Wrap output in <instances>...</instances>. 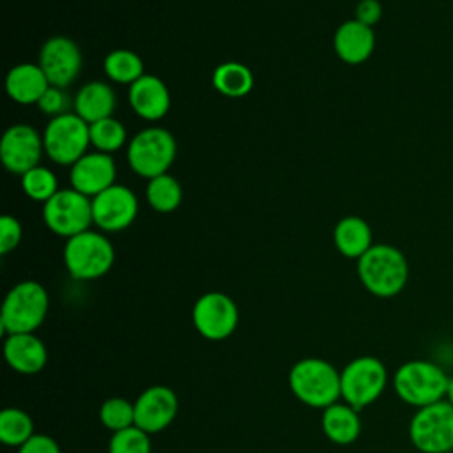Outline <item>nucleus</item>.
Listing matches in <instances>:
<instances>
[{
  "label": "nucleus",
  "instance_id": "f257e3e1",
  "mask_svg": "<svg viewBox=\"0 0 453 453\" xmlns=\"http://www.w3.org/2000/svg\"><path fill=\"white\" fill-rule=\"evenodd\" d=\"M357 276L375 297H395L409 280L405 255L391 244H373L357 260Z\"/></svg>",
  "mask_w": 453,
  "mask_h": 453
},
{
  "label": "nucleus",
  "instance_id": "f03ea898",
  "mask_svg": "<svg viewBox=\"0 0 453 453\" xmlns=\"http://www.w3.org/2000/svg\"><path fill=\"white\" fill-rule=\"evenodd\" d=\"M288 386L297 400L317 409H326L342 396L340 372L319 357L297 361L288 372Z\"/></svg>",
  "mask_w": 453,
  "mask_h": 453
},
{
  "label": "nucleus",
  "instance_id": "7ed1b4c3",
  "mask_svg": "<svg viewBox=\"0 0 453 453\" xmlns=\"http://www.w3.org/2000/svg\"><path fill=\"white\" fill-rule=\"evenodd\" d=\"M448 382L446 372L426 359L405 361L393 375V388L398 398L418 409L444 400Z\"/></svg>",
  "mask_w": 453,
  "mask_h": 453
},
{
  "label": "nucleus",
  "instance_id": "20e7f679",
  "mask_svg": "<svg viewBox=\"0 0 453 453\" xmlns=\"http://www.w3.org/2000/svg\"><path fill=\"white\" fill-rule=\"evenodd\" d=\"M50 297L46 288L34 281L25 280L14 285L2 304L0 326L5 334L34 333L46 319Z\"/></svg>",
  "mask_w": 453,
  "mask_h": 453
},
{
  "label": "nucleus",
  "instance_id": "39448f33",
  "mask_svg": "<svg viewBox=\"0 0 453 453\" xmlns=\"http://www.w3.org/2000/svg\"><path fill=\"white\" fill-rule=\"evenodd\" d=\"M177 156L173 134L165 127H145L138 131L127 145V163L131 170L147 180L168 173Z\"/></svg>",
  "mask_w": 453,
  "mask_h": 453
},
{
  "label": "nucleus",
  "instance_id": "423d86ee",
  "mask_svg": "<svg viewBox=\"0 0 453 453\" xmlns=\"http://www.w3.org/2000/svg\"><path fill=\"white\" fill-rule=\"evenodd\" d=\"M113 262V244L99 232L85 230L65 241L64 264L76 280H97L111 269Z\"/></svg>",
  "mask_w": 453,
  "mask_h": 453
},
{
  "label": "nucleus",
  "instance_id": "0eeeda50",
  "mask_svg": "<svg viewBox=\"0 0 453 453\" xmlns=\"http://www.w3.org/2000/svg\"><path fill=\"white\" fill-rule=\"evenodd\" d=\"M409 439L421 453L453 451V405L444 398L419 407L411 418Z\"/></svg>",
  "mask_w": 453,
  "mask_h": 453
},
{
  "label": "nucleus",
  "instance_id": "6e6552de",
  "mask_svg": "<svg viewBox=\"0 0 453 453\" xmlns=\"http://www.w3.org/2000/svg\"><path fill=\"white\" fill-rule=\"evenodd\" d=\"M42 142L44 152L53 163L73 166L87 154L90 145V126L80 115L71 111L51 117L42 133Z\"/></svg>",
  "mask_w": 453,
  "mask_h": 453
},
{
  "label": "nucleus",
  "instance_id": "1a4fd4ad",
  "mask_svg": "<svg viewBox=\"0 0 453 453\" xmlns=\"http://www.w3.org/2000/svg\"><path fill=\"white\" fill-rule=\"evenodd\" d=\"M340 384L345 403L361 411L373 403L386 389L388 370L379 357L359 356L342 370Z\"/></svg>",
  "mask_w": 453,
  "mask_h": 453
},
{
  "label": "nucleus",
  "instance_id": "9d476101",
  "mask_svg": "<svg viewBox=\"0 0 453 453\" xmlns=\"http://www.w3.org/2000/svg\"><path fill=\"white\" fill-rule=\"evenodd\" d=\"M42 219L53 234L65 239L74 237L94 223L92 198L73 188L58 189L42 205Z\"/></svg>",
  "mask_w": 453,
  "mask_h": 453
},
{
  "label": "nucleus",
  "instance_id": "9b49d317",
  "mask_svg": "<svg viewBox=\"0 0 453 453\" xmlns=\"http://www.w3.org/2000/svg\"><path fill=\"white\" fill-rule=\"evenodd\" d=\"M195 329L207 340H226L239 324V310L232 297L223 292L200 296L191 311Z\"/></svg>",
  "mask_w": 453,
  "mask_h": 453
},
{
  "label": "nucleus",
  "instance_id": "f8f14e48",
  "mask_svg": "<svg viewBox=\"0 0 453 453\" xmlns=\"http://www.w3.org/2000/svg\"><path fill=\"white\" fill-rule=\"evenodd\" d=\"M42 150V136L28 124L11 126L0 140V159L11 173L23 175L39 166Z\"/></svg>",
  "mask_w": 453,
  "mask_h": 453
},
{
  "label": "nucleus",
  "instance_id": "ddd939ff",
  "mask_svg": "<svg viewBox=\"0 0 453 453\" xmlns=\"http://www.w3.org/2000/svg\"><path fill=\"white\" fill-rule=\"evenodd\" d=\"M138 198L127 186L113 184L92 198V219L103 232H120L133 225Z\"/></svg>",
  "mask_w": 453,
  "mask_h": 453
},
{
  "label": "nucleus",
  "instance_id": "4468645a",
  "mask_svg": "<svg viewBox=\"0 0 453 453\" xmlns=\"http://www.w3.org/2000/svg\"><path fill=\"white\" fill-rule=\"evenodd\" d=\"M81 62V51L73 39L65 35H53L41 46L37 64L44 71L50 85L65 88L78 78Z\"/></svg>",
  "mask_w": 453,
  "mask_h": 453
},
{
  "label": "nucleus",
  "instance_id": "2eb2a0df",
  "mask_svg": "<svg viewBox=\"0 0 453 453\" xmlns=\"http://www.w3.org/2000/svg\"><path fill=\"white\" fill-rule=\"evenodd\" d=\"M179 400L173 389L156 384L140 393L134 400V425L147 434L165 430L177 416Z\"/></svg>",
  "mask_w": 453,
  "mask_h": 453
},
{
  "label": "nucleus",
  "instance_id": "dca6fc26",
  "mask_svg": "<svg viewBox=\"0 0 453 453\" xmlns=\"http://www.w3.org/2000/svg\"><path fill=\"white\" fill-rule=\"evenodd\" d=\"M115 177L117 166L111 154H104L99 150L87 152L83 157H80L71 166L69 173L71 188L83 193L88 198H94L96 195L113 186Z\"/></svg>",
  "mask_w": 453,
  "mask_h": 453
},
{
  "label": "nucleus",
  "instance_id": "f3484780",
  "mask_svg": "<svg viewBox=\"0 0 453 453\" xmlns=\"http://www.w3.org/2000/svg\"><path fill=\"white\" fill-rule=\"evenodd\" d=\"M129 104L133 111L145 120H159L170 110V90L165 81L154 74H143L129 85Z\"/></svg>",
  "mask_w": 453,
  "mask_h": 453
},
{
  "label": "nucleus",
  "instance_id": "a211bd4d",
  "mask_svg": "<svg viewBox=\"0 0 453 453\" xmlns=\"http://www.w3.org/2000/svg\"><path fill=\"white\" fill-rule=\"evenodd\" d=\"M333 48L340 60L345 64H363L372 57L375 50L373 28L359 23L357 19L343 21L334 32Z\"/></svg>",
  "mask_w": 453,
  "mask_h": 453
},
{
  "label": "nucleus",
  "instance_id": "6ab92c4d",
  "mask_svg": "<svg viewBox=\"0 0 453 453\" xmlns=\"http://www.w3.org/2000/svg\"><path fill=\"white\" fill-rule=\"evenodd\" d=\"M4 357L14 372L34 375L46 366L48 350L42 340L34 333H16L7 334L4 342Z\"/></svg>",
  "mask_w": 453,
  "mask_h": 453
},
{
  "label": "nucleus",
  "instance_id": "aec40b11",
  "mask_svg": "<svg viewBox=\"0 0 453 453\" xmlns=\"http://www.w3.org/2000/svg\"><path fill=\"white\" fill-rule=\"evenodd\" d=\"M48 88L50 81L39 64H18L5 76V92L19 104H37Z\"/></svg>",
  "mask_w": 453,
  "mask_h": 453
},
{
  "label": "nucleus",
  "instance_id": "412c9836",
  "mask_svg": "<svg viewBox=\"0 0 453 453\" xmlns=\"http://www.w3.org/2000/svg\"><path fill=\"white\" fill-rule=\"evenodd\" d=\"M74 113L80 115L87 124L113 117L117 97L113 88L104 81H88L85 83L73 99Z\"/></svg>",
  "mask_w": 453,
  "mask_h": 453
},
{
  "label": "nucleus",
  "instance_id": "4be33fe9",
  "mask_svg": "<svg viewBox=\"0 0 453 453\" xmlns=\"http://www.w3.org/2000/svg\"><path fill=\"white\" fill-rule=\"evenodd\" d=\"M333 241L343 257L356 260H359L373 246L372 228L366 219L359 216L342 218L333 230Z\"/></svg>",
  "mask_w": 453,
  "mask_h": 453
},
{
  "label": "nucleus",
  "instance_id": "5701e85b",
  "mask_svg": "<svg viewBox=\"0 0 453 453\" xmlns=\"http://www.w3.org/2000/svg\"><path fill=\"white\" fill-rule=\"evenodd\" d=\"M322 430L326 437L340 446L352 444L361 434V419L349 403H333L322 412Z\"/></svg>",
  "mask_w": 453,
  "mask_h": 453
},
{
  "label": "nucleus",
  "instance_id": "b1692460",
  "mask_svg": "<svg viewBox=\"0 0 453 453\" xmlns=\"http://www.w3.org/2000/svg\"><path fill=\"white\" fill-rule=\"evenodd\" d=\"M255 83L253 73L241 62H223L212 71L214 88L226 97H244Z\"/></svg>",
  "mask_w": 453,
  "mask_h": 453
},
{
  "label": "nucleus",
  "instance_id": "393cba45",
  "mask_svg": "<svg viewBox=\"0 0 453 453\" xmlns=\"http://www.w3.org/2000/svg\"><path fill=\"white\" fill-rule=\"evenodd\" d=\"M104 74L120 85H133L138 78H142L143 73V60L138 53L131 50H113L104 57L103 62Z\"/></svg>",
  "mask_w": 453,
  "mask_h": 453
},
{
  "label": "nucleus",
  "instance_id": "a878e982",
  "mask_svg": "<svg viewBox=\"0 0 453 453\" xmlns=\"http://www.w3.org/2000/svg\"><path fill=\"white\" fill-rule=\"evenodd\" d=\"M145 196L154 211L163 214L173 212L182 202V186L173 175L163 173L149 180Z\"/></svg>",
  "mask_w": 453,
  "mask_h": 453
},
{
  "label": "nucleus",
  "instance_id": "bb28decb",
  "mask_svg": "<svg viewBox=\"0 0 453 453\" xmlns=\"http://www.w3.org/2000/svg\"><path fill=\"white\" fill-rule=\"evenodd\" d=\"M34 435L32 418L18 409L7 407L0 412V441L7 446H23Z\"/></svg>",
  "mask_w": 453,
  "mask_h": 453
},
{
  "label": "nucleus",
  "instance_id": "cd10ccee",
  "mask_svg": "<svg viewBox=\"0 0 453 453\" xmlns=\"http://www.w3.org/2000/svg\"><path fill=\"white\" fill-rule=\"evenodd\" d=\"M88 126H90V145H94L96 150L99 152L113 154L119 149H122L127 140L124 124L115 117H108Z\"/></svg>",
  "mask_w": 453,
  "mask_h": 453
},
{
  "label": "nucleus",
  "instance_id": "c85d7f7f",
  "mask_svg": "<svg viewBox=\"0 0 453 453\" xmlns=\"http://www.w3.org/2000/svg\"><path fill=\"white\" fill-rule=\"evenodd\" d=\"M21 189L28 198L46 203L58 191V180L50 168L39 165L21 175Z\"/></svg>",
  "mask_w": 453,
  "mask_h": 453
},
{
  "label": "nucleus",
  "instance_id": "c756f323",
  "mask_svg": "<svg viewBox=\"0 0 453 453\" xmlns=\"http://www.w3.org/2000/svg\"><path fill=\"white\" fill-rule=\"evenodd\" d=\"M99 419L111 432L129 428L134 425V402H129L122 396H111L103 402L99 409Z\"/></svg>",
  "mask_w": 453,
  "mask_h": 453
},
{
  "label": "nucleus",
  "instance_id": "7c9ffc66",
  "mask_svg": "<svg viewBox=\"0 0 453 453\" xmlns=\"http://www.w3.org/2000/svg\"><path fill=\"white\" fill-rule=\"evenodd\" d=\"M150 449L152 444L149 434L136 425L113 432L108 444V453H150Z\"/></svg>",
  "mask_w": 453,
  "mask_h": 453
},
{
  "label": "nucleus",
  "instance_id": "2f4dec72",
  "mask_svg": "<svg viewBox=\"0 0 453 453\" xmlns=\"http://www.w3.org/2000/svg\"><path fill=\"white\" fill-rule=\"evenodd\" d=\"M71 103H74V101H71V97L67 96L65 88L50 85V88H48V90L44 92V96L39 99L37 108H39L42 113H46V115L58 117V115L69 113Z\"/></svg>",
  "mask_w": 453,
  "mask_h": 453
},
{
  "label": "nucleus",
  "instance_id": "473e14b6",
  "mask_svg": "<svg viewBox=\"0 0 453 453\" xmlns=\"http://www.w3.org/2000/svg\"><path fill=\"white\" fill-rule=\"evenodd\" d=\"M23 228L16 216L4 214L0 218V253L7 255L14 251L21 241Z\"/></svg>",
  "mask_w": 453,
  "mask_h": 453
},
{
  "label": "nucleus",
  "instance_id": "72a5a7b5",
  "mask_svg": "<svg viewBox=\"0 0 453 453\" xmlns=\"http://www.w3.org/2000/svg\"><path fill=\"white\" fill-rule=\"evenodd\" d=\"M382 18V4L379 0H359L356 5V18L359 23L372 27Z\"/></svg>",
  "mask_w": 453,
  "mask_h": 453
},
{
  "label": "nucleus",
  "instance_id": "f704fd0d",
  "mask_svg": "<svg viewBox=\"0 0 453 453\" xmlns=\"http://www.w3.org/2000/svg\"><path fill=\"white\" fill-rule=\"evenodd\" d=\"M19 453H60V446L50 435L34 434L23 446H19Z\"/></svg>",
  "mask_w": 453,
  "mask_h": 453
},
{
  "label": "nucleus",
  "instance_id": "c9c22d12",
  "mask_svg": "<svg viewBox=\"0 0 453 453\" xmlns=\"http://www.w3.org/2000/svg\"><path fill=\"white\" fill-rule=\"evenodd\" d=\"M446 400L453 405V377H449V382H448V389H446Z\"/></svg>",
  "mask_w": 453,
  "mask_h": 453
}]
</instances>
